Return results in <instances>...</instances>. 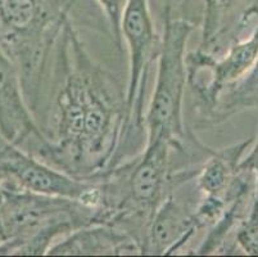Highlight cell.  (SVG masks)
I'll return each mask as SVG.
<instances>
[{
    "label": "cell",
    "mask_w": 258,
    "mask_h": 257,
    "mask_svg": "<svg viewBox=\"0 0 258 257\" xmlns=\"http://www.w3.org/2000/svg\"><path fill=\"white\" fill-rule=\"evenodd\" d=\"M175 145L163 138L147 141L142 157L134 160L126 170L128 174L126 183V197L121 203L114 218V225L127 223L134 216H147L148 220L161 201L168 193L171 181L170 152ZM170 192V190H168Z\"/></svg>",
    "instance_id": "obj_6"
},
{
    "label": "cell",
    "mask_w": 258,
    "mask_h": 257,
    "mask_svg": "<svg viewBox=\"0 0 258 257\" xmlns=\"http://www.w3.org/2000/svg\"><path fill=\"white\" fill-rule=\"evenodd\" d=\"M253 108H258V58L240 80L222 89L205 126H215Z\"/></svg>",
    "instance_id": "obj_11"
},
{
    "label": "cell",
    "mask_w": 258,
    "mask_h": 257,
    "mask_svg": "<svg viewBox=\"0 0 258 257\" xmlns=\"http://www.w3.org/2000/svg\"><path fill=\"white\" fill-rule=\"evenodd\" d=\"M193 204L168 192L157 206L147 224L142 253L172 254L181 249L198 232Z\"/></svg>",
    "instance_id": "obj_8"
},
{
    "label": "cell",
    "mask_w": 258,
    "mask_h": 257,
    "mask_svg": "<svg viewBox=\"0 0 258 257\" xmlns=\"http://www.w3.org/2000/svg\"><path fill=\"white\" fill-rule=\"evenodd\" d=\"M254 138L240 141L231 147L211 150L205 165L197 173L196 185L203 195H222L229 189L240 171L244 152L253 144Z\"/></svg>",
    "instance_id": "obj_10"
},
{
    "label": "cell",
    "mask_w": 258,
    "mask_h": 257,
    "mask_svg": "<svg viewBox=\"0 0 258 257\" xmlns=\"http://www.w3.org/2000/svg\"><path fill=\"white\" fill-rule=\"evenodd\" d=\"M137 254L142 253L138 239L127 230L112 224L83 226L66 235L46 254Z\"/></svg>",
    "instance_id": "obj_9"
},
{
    "label": "cell",
    "mask_w": 258,
    "mask_h": 257,
    "mask_svg": "<svg viewBox=\"0 0 258 257\" xmlns=\"http://www.w3.org/2000/svg\"><path fill=\"white\" fill-rule=\"evenodd\" d=\"M111 212L63 197L21 189L3 178L0 254H45L55 238L93 224H108Z\"/></svg>",
    "instance_id": "obj_2"
},
{
    "label": "cell",
    "mask_w": 258,
    "mask_h": 257,
    "mask_svg": "<svg viewBox=\"0 0 258 257\" xmlns=\"http://www.w3.org/2000/svg\"><path fill=\"white\" fill-rule=\"evenodd\" d=\"M4 242V234H3V230H2V226H0V244Z\"/></svg>",
    "instance_id": "obj_14"
},
{
    "label": "cell",
    "mask_w": 258,
    "mask_h": 257,
    "mask_svg": "<svg viewBox=\"0 0 258 257\" xmlns=\"http://www.w3.org/2000/svg\"><path fill=\"white\" fill-rule=\"evenodd\" d=\"M62 34L64 77L55 98V135L37 159L75 178L99 180L121 147L126 98L86 56L67 20Z\"/></svg>",
    "instance_id": "obj_1"
},
{
    "label": "cell",
    "mask_w": 258,
    "mask_h": 257,
    "mask_svg": "<svg viewBox=\"0 0 258 257\" xmlns=\"http://www.w3.org/2000/svg\"><path fill=\"white\" fill-rule=\"evenodd\" d=\"M0 175L21 189L74 199L84 206L108 210L104 184L79 179L17 147L0 134Z\"/></svg>",
    "instance_id": "obj_4"
},
{
    "label": "cell",
    "mask_w": 258,
    "mask_h": 257,
    "mask_svg": "<svg viewBox=\"0 0 258 257\" xmlns=\"http://www.w3.org/2000/svg\"><path fill=\"white\" fill-rule=\"evenodd\" d=\"M128 52V79L126 88V126L121 147H127L144 126V94L154 54H158L159 39L149 9V0H126L119 25Z\"/></svg>",
    "instance_id": "obj_5"
},
{
    "label": "cell",
    "mask_w": 258,
    "mask_h": 257,
    "mask_svg": "<svg viewBox=\"0 0 258 257\" xmlns=\"http://www.w3.org/2000/svg\"><path fill=\"white\" fill-rule=\"evenodd\" d=\"M0 134L17 147L39 157L49 139L35 122L20 71L0 48Z\"/></svg>",
    "instance_id": "obj_7"
},
{
    "label": "cell",
    "mask_w": 258,
    "mask_h": 257,
    "mask_svg": "<svg viewBox=\"0 0 258 257\" xmlns=\"http://www.w3.org/2000/svg\"><path fill=\"white\" fill-rule=\"evenodd\" d=\"M203 2V23H202V50L208 52L216 39L220 28V0Z\"/></svg>",
    "instance_id": "obj_13"
},
{
    "label": "cell",
    "mask_w": 258,
    "mask_h": 257,
    "mask_svg": "<svg viewBox=\"0 0 258 257\" xmlns=\"http://www.w3.org/2000/svg\"><path fill=\"white\" fill-rule=\"evenodd\" d=\"M240 170H247V171H252L254 174V190H253L252 202H250L249 211H248L247 216L241 221L239 225L238 230L235 233H245L248 230H252L255 225L258 224V134L255 136V144L253 149L248 153L247 157L241 159Z\"/></svg>",
    "instance_id": "obj_12"
},
{
    "label": "cell",
    "mask_w": 258,
    "mask_h": 257,
    "mask_svg": "<svg viewBox=\"0 0 258 257\" xmlns=\"http://www.w3.org/2000/svg\"><path fill=\"white\" fill-rule=\"evenodd\" d=\"M194 26L173 18L170 7L165 12L163 35L159 39L158 67L153 95L144 115L147 141L163 138L184 147V95L186 86V44Z\"/></svg>",
    "instance_id": "obj_3"
}]
</instances>
